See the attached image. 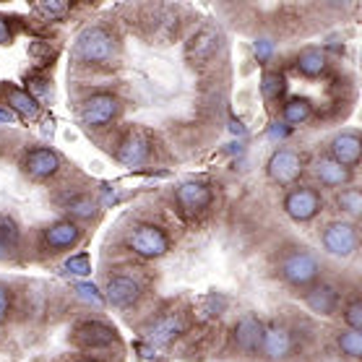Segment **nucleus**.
Listing matches in <instances>:
<instances>
[{
  "label": "nucleus",
  "mask_w": 362,
  "mask_h": 362,
  "mask_svg": "<svg viewBox=\"0 0 362 362\" xmlns=\"http://www.w3.org/2000/svg\"><path fill=\"white\" fill-rule=\"evenodd\" d=\"M315 177H318L323 185L337 188V185L349 182V170L341 167L339 162H334V159H321V162H315Z\"/></svg>",
  "instance_id": "20"
},
{
  "label": "nucleus",
  "mask_w": 362,
  "mask_h": 362,
  "mask_svg": "<svg viewBox=\"0 0 362 362\" xmlns=\"http://www.w3.org/2000/svg\"><path fill=\"white\" fill-rule=\"evenodd\" d=\"M133 253H139L141 258H162L170 250V238L162 227L154 224H139L128 238Z\"/></svg>",
  "instance_id": "2"
},
{
  "label": "nucleus",
  "mask_w": 362,
  "mask_h": 362,
  "mask_svg": "<svg viewBox=\"0 0 362 362\" xmlns=\"http://www.w3.org/2000/svg\"><path fill=\"white\" fill-rule=\"evenodd\" d=\"M83 362H91V360H83Z\"/></svg>",
  "instance_id": "38"
},
{
  "label": "nucleus",
  "mask_w": 362,
  "mask_h": 362,
  "mask_svg": "<svg viewBox=\"0 0 362 362\" xmlns=\"http://www.w3.org/2000/svg\"><path fill=\"white\" fill-rule=\"evenodd\" d=\"M11 99L8 107L13 110V112H21V115L26 117V120H34V117L40 115V105H37V99L29 94V91H21V89H8L6 91Z\"/></svg>",
  "instance_id": "22"
},
{
  "label": "nucleus",
  "mask_w": 362,
  "mask_h": 362,
  "mask_svg": "<svg viewBox=\"0 0 362 362\" xmlns=\"http://www.w3.org/2000/svg\"><path fill=\"white\" fill-rule=\"evenodd\" d=\"M266 170H269L272 180L287 185V182H295L300 177V173H303V159H300V154L289 151V148H279V151L272 154Z\"/></svg>",
  "instance_id": "6"
},
{
  "label": "nucleus",
  "mask_w": 362,
  "mask_h": 362,
  "mask_svg": "<svg viewBox=\"0 0 362 362\" xmlns=\"http://www.w3.org/2000/svg\"><path fill=\"white\" fill-rule=\"evenodd\" d=\"M66 211L76 219H91L97 214V204L91 201V196H74L66 204Z\"/></svg>",
  "instance_id": "25"
},
{
  "label": "nucleus",
  "mask_w": 362,
  "mask_h": 362,
  "mask_svg": "<svg viewBox=\"0 0 362 362\" xmlns=\"http://www.w3.org/2000/svg\"><path fill=\"white\" fill-rule=\"evenodd\" d=\"M76 292H78V297L81 300H86V303H91V305H102L105 300H102V295H99V289L94 287V284H89V281H78L76 284Z\"/></svg>",
  "instance_id": "31"
},
{
  "label": "nucleus",
  "mask_w": 362,
  "mask_h": 362,
  "mask_svg": "<svg viewBox=\"0 0 362 362\" xmlns=\"http://www.w3.org/2000/svg\"><path fill=\"white\" fill-rule=\"evenodd\" d=\"M76 55L83 63H107L115 52V42L112 34L102 26H86L78 37H76Z\"/></svg>",
  "instance_id": "1"
},
{
  "label": "nucleus",
  "mask_w": 362,
  "mask_h": 362,
  "mask_svg": "<svg viewBox=\"0 0 362 362\" xmlns=\"http://www.w3.org/2000/svg\"><path fill=\"white\" fill-rule=\"evenodd\" d=\"M37 13H42L45 18H60L68 13V6L66 3H58V0H47V3H37L34 6Z\"/></svg>",
  "instance_id": "29"
},
{
  "label": "nucleus",
  "mask_w": 362,
  "mask_h": 362,
  "mask_svg": "<svg viewBox=\"0 0 362 362\" xmlns=\"http://www.w3.org/2000/svg\"><path fill=\"white\" fill-rule=\"evenodd\" d=\"M120 112V102L112 94H94L81 105V123L86 128H105Z\"/></svg>",
  "instance_id": "3"
},
{
  "label": "nucleus",
  "mask_w": 362,
  "mask_h": 362,
  "mask_svg": "<svg viewBox=\"0 0 362 362\" xmlns=\"http://www.w3.org/2000/svg\"><path fill=\"white\" fill-rule=\"evenodd\" d=\"M321 196L315 193L313 188H295L284 198V211H287L292 219L297 222H308V219H313L318 211H321Z\"/></svg>",
  "instance_id": "5"
},
{
  "label": "nucleus",
  "mask_w": 362,
  "mask_h": 362,
  "mask_svg": "<svg viewBox=\"0 0 362 362\" xmlns=\"http://www.w3.org/2000/svg\"><path fill=\"white\" fill-rule=\"evenodd\" d=\"M274 52V42L272 40H258L255 42V58L261 60V63H266V60L272 58Z\"/></svg>",
  "instance_id": "33"
},
{
  "label": "nucleus",
  "mask_w": 362,
  "mask_h": 362,
  "mask_svg": "<svg viewBox=\"0 0 362 362\" xmlns=\"http://www.w3.org/2000/svg\"><path fill=\"white\" fill-rule=\"evenodd\" d=\"M287 89V83H284V76L281 74H266L264 76V83H261V91H264V97L269 102H276V99L284 94Z\"/></svg>",
  "instance_id": "26"
},
{
  "label": "nucleus",
  "mask_w": 362,
  "mask_h": 362,
  "mask_svg": "<svg viewBox=\"0 0 362 362\" xmlns=\"http://www.w3.org/2000/svg\"><path fill=\"white\" fill-rule=\"evenodd\" d=\"M8 308H11V292H8V287H6V284H0V323L6 321Z\"/></svg>",
  "instance_id": "34"
},
{
  "label": "nucleus",
  "mask_w": 362,
  "mask_h": 362,
  "mask_svg": "<svg viewBox=\"0 0 362 362\" xmlns=\"http://www.w3.org/2000/svg\"><path fill=\"white\" fill-rule=\"evenodd\" d=\"M219 32H216L214 26H204V29H198L193 37H190L188 47H185V58L193 63V66H201L206 60L211 58L219 47Z\"/></svg>",
  "instance_id": "8"
},
{
  "label": "nucleus",
  "mask_w": 362,
  "mask_h": 362,
  "mask_svg": "<svg viewBox=\"0 0 362 362\" xmlns=\"http://www.w3.org/2000/svg\"><path fill=\"white\" fill-rule=\"evenodd\" d=\"M360 151H362V141L357 133H341L331 141V159L339 162L341 167H354L360 162Z\"/></svg>",
  "instance_id": "13"
},
{
  "label": "nucleus",
  "mask_w": 362,
  "mask_h": 362,
  "mask_svg": "<svg viewBox=\"0 0 362 362\" xmlns=\"http://www.w3.org/2000/svg\"><path fill=\"white\" fill-rule=\"evenodd\" d=\"M310 112H313V107H310V102H308V99H300V97L289 99L287 105H284V123L300 125L310 117Z\"/></svg>",
  "instance_id": "24"
},
{
  "label": "nucleus",
  "mask_w": 362,
  "mask_h": 362,
  "mask_svg": "<svg viewBox=\"0 0 362 362\" xmlns=\"http://www.w3.org/2000/svg\"><path fill=\"white\" fill-rule=\"evenodd\" d=\"M148 139L146 136H141V133H128L117 148V162H123L125 167H136L141 162H146L148 159Z\"/></svg>",
  "instance_id": "14"
},
{
  "label": "nucleus",
  "mask_w": 362,
  "mask_h": 362,
  "mask_svg": "<svg viewBox=\"0 0 362 362\" xmlns=\"http://www.w3.org/2000/svg\"><path fill=\"white\" fill-rule=\"evenodd\" d=\"M339 206L344 209L346 214H352V216H360L362 214V193L357 188H346L339 193Z\"/></svg>",
  "instance_id": "27"
},
{
  "label": "nucleus",
  "mask_w": 362,
  "mask_h": 362,
  "mask_svg": "<svg viewBox=\"0 0 362 362\" xmlns=\"http://www.w3.org/2000/svg\"><path fill=\"white\" fill-rule=\"evenodd\" d=\"M344 318H346V323H349V329H352V331H360L362 329V303H360V300L349 303Z\"/></svg>",
  "instance_id": "32"
},
{
  "label": "nucleus",
  "mask_w": 362,
  "mask_h": 362,
  "mask_svg": "<svg viewBox=\"0 0 362 362\" xmlns=\"http://www.w3.org/2000/svg\"><path fill=\"white\" fill-rule=\"evenodd\" d=\"M76 341L86 349H102V346H110L117 341L115 329H110L107 323L102 321H86L76 329Z\"/></svg>",
  "instance_id": "10"
},
{
  "label": "nucleus",
  "mask_w": 362,
  "mask_h": 362,
  "mask_svg": "<svg viewBox=\"0 0 362 362\" xmlns=\"http://www.w3.org/2000/svg\"><path fill=\"white\" fill-rule=\"evenodd\" d=\"M13 120H16V112H13V110L8 107V105H0V123H13Z\"/></svg>",
  "instance_id": "36"
},
{
  "label": "nucleus",
  "mask_w": 362,
  "mask_h": 362,
  "mask_svg": "<svg viewBox=\"0 0 362 362\" xmlns=\"http://www.w3.org/2000/svg\"><path fill=\"white\" fill-rule=\"evenodd\" d=\"M281 276H284L289 284H295V287L310 284V281L318 276V261H315L310 253L297 250V253L284 258V264H281Z\"/></svg>",
  "instance_id": "4"
},
{
  "label": "nucleus",
  "mask_w": 362,
  "mask_h": 362,
  "mask_svg": "<svg viewBox=\"0 0 362 362\" xmlns=\"http://www.w3.org/2000/svg\"><path fill=\"white\" fill-rule=\"evenodd\" d=\"M339 346H341V352L346 357H362V334L360 331H344L341 337H339Z\"/></svg>",
  "instance_id": "28"
},
{
  "label": "nucleus",
  "mask_w": 362,
  "mask_h": 362,
  "mask_svg": "<svg viewBox=\"0 0 362 362\" xmlns=\"http://www.w3.org/2000/svg\"><path fill=\"white\" fill-rule=\"evenodd\" d=\"M287 133H289V125L272 123V128H269V139H272V141H281V139H287Z\"/></svg>",
  "instance_id": "35"
},
{
  "label": "nucleus",
  "mask_w": 362,
  "mask_h": 362,
  "mask_svg": "<svg viewBox=\"0 0 362 362\" xmlns=\"http://www.w3.org/2000/svg\"><path fill=\"white\" fill-rule=\"evenodd\" d=\"M105 295H107V303H112L115 308H128L139 300L141 284L131 276H115V279H110Z\"/></svg>",
  "instance_id": "16"
},
{
  "label": "nucleus",
  "mask_w": 362,
  "mask_h": 362,
  "mask_svg": "<svg viewBox=\"0 0 362 362\" xmlns=\"http://www.w3.org/2000/svg\"><path fill=\"white\" fill-rule=\"evenodd\" d=\"M326 66H329V63H326V55H323L318 47H308L297 55V71L303 76H308V78L321 76L323 71H326Z\"/></svg>",
  "instance_id": "21"
},
{
  "label": "nucleus",
  "mask_w": 362,
  "mask_h": 362,
  "mask_svg": "<svg viewBox=\"0 0 362 362\" xmlns=\"http://www.w3.org/2000/svg\"><path fill=\"white\" fill-rule=\"evenodd\" d=\"M78 238H81V230H78L71 219H66V222H55L47 232H45V240H47V245L52 247V250H66V247L76 245Z\"/></svg>",
  "instance_id": "19"
},
{
  "label": "nucleus",
  "mask_w": 362,
  "mask_h": 362,
  "mask_svg": "<svg viewBox=\"0 0 362 362\" xmlns=\"http://www.w3.org/2000/svg\"><path fill=\"white\" fill-rule=\"evenodd\" d=\"M11 42V29H8V24L0 18V45H8Z\"/></svg>",
  "instance_id": "37"
},
{
  "label": "nucleus",
  "mask_w": 362,
  "mask_h": 362,
  "mask_svg": "<svg viewBox=\"0 0 362 362\" xmlns=\"http://www.w3.org/2000/svg\"><path fill=\"white\" fill-rule=\"evenodd\" d=\"M308 308L313 310V313L318 315H334V310H337L339 305V292L331 284H318V287H313L310 292H308Z\"/></svg>",
  "instance_id": "18"
},
{
  "label": "nucleus",
  "mask_w": 362,
  "mask_h": 362,
  "mask_svg": "<svg viewBox=\"0 0 362 362\" xmlns=\"http://www.w3.org/2000/svg\"><path fill=\"white\" fill-rule=\"evenodd\" d=\"M211 198H214V193H211V188L206 182H182L180 188H177V204L188 214H198V211L209 209Z\"/></svg>",
  "instance_id": "12"
},
{
  "label": "nucleus",
  "mask_w": 362,
  "mask_h": 362,
  "mask_svg": "<svg viewBox=\"0 0 362 362\" xmlns=\"http://www.w3.org/2000/svg\"><path fill=\"white\" fill-rule=\"evenodd\" d=\"M18 240H21V232H18V224L11 219V216H0V250L3 253H13L18 247Z\"/></svg>",
  "instance_id": "23"
},
{
  "label": "nucleus",
  "mask_w": 362,
  "mask_h": 362,
  "mask_svg": "<svg viewBox=\"0 0 362 362\" xmlns=\"http://www.w3.org/2000/svg\"><path fill=\"white\" fill-rule=\"evenodd\" d=\"M323 245H326L329 253L346 258V255H352L357 250V232H354V227L349 222H334L323 232Z\"/></svg>",
  "instance_id": "7"
},
{
  "label": "nucleus",
  "mask_w": 362,
  "mask_h": 362,
  "mask_svg": "<svg viewBox=\"0 0 362 362\" xmlns=\"http://www.w3.org/2000/svg\"><path fill=\"white\" fill-rule=\"evenodd\" d=\"M182 329H185V323H182L180 315H165V318H159V321H154L151 326L146 329V339L151 341L154 346H165L170 344L175 337H180Z\"/></svg>",
  "instance_id": "15"
},
{
  "label": "nucleus",
  "mask_w": 362,
  "mask_h": 362,
  "mask_svg": "<svg viewBox=\"0 0 362 362\" xmlns=\"http://www.w3.org/2000/svg\"><path fill=\"white\" fill-rule=\"evenodd\" d=\"M60 170V159L49 148H32L24 157V173L34 180H45Z\"/></svg>",
  "instance_id": "11"
},
{
  "label": "nucleus",
  "mask_w": 362,
  "mask_h": 362,
  "mask_svg": "<svg viewBox=\"0 0 362 362\" xmlns=\"http://www.w3.org/2000/svg\"><path fill=\"white\" fill-rule=\"evenodd\" d=\"M261 341H264V323L253 313H245L235 326V344L245 354H253L261 349Z\"/></svg>",
  "instance_id": "9"
},
{
  "label": "nucleus",
  "mask_w": 362,
  "mask_h": 362,
  "mask_svg": "<svg viewBox=\"0 0 362 362\" xmlns=\"http://www.w3.org/2000/svg\"><path fill=\"white\" fill-rule=\"evenodd\" d=\"M66 274H74V276H86L91 272V264H89V255H74V258H68L66 261Z\"/></svg>",
  "instance_id": "30"
},
{
  "label": "nucleus",
  "mask_w": 362,
  "mask_h": 362,
  "mask_svg": "<svg viewBox=\"0 0 362 362\" xmlns=\"http://www.w3.org/2000/svg\"><path fill=\"white\" fill-rule=\"evenodd\" d=\"M261 349L269 360H281L292 352V337H289L287 329L281 326H269L264 329V341H261Z\"/></svg>",
  "instance_id": "17"
}]
</instances>
